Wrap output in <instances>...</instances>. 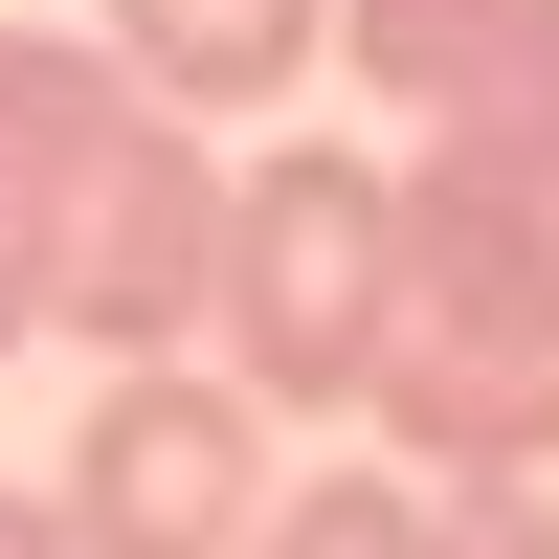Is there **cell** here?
Returning a JSON list of instances; mask_svg holds the SVG:
<instances>
[{"label":"cell","mask_w":559,"mask_h":559,"mask_svg":"<svg viewBox=\"0 0 559 559\" xmlns=\"http://www.w3.org/2000/svg\"><path fill=\"white\" fill-rule=\"evenodd\" d=\"M403 471H537L559 448V134H403Z\"/></svg>","instance_id":"6da1fadb"},{"label":"cell","mask_w":559,"mask_h":559,"mask_svg":"<svg viewBox=\"0 0 559 559\" xmlns=\"http://www.w3.org/2000/svg\"><path fill=\"white\" fill-rule=\"evenodd\" d=\"M224 381L269 426H381L403 381V157H224Z\"/></svg>","instance_id":"7a4b0ae2"},{"label":"cell","mask_w":559,"mask_h":559,"mask_svg":"<svg viewBox=\"0 0 559 559\" xmlns=\"http://www.w3.org/2000/svg\"><path fill=\"white\" fill-rule=\"evenodd\" d=\"M45 492H68L90 559H247L269 537V403L202 381V358H112Z\"/></svg>","instance_id":"3957f363"},{"label":"cell","mask_w":559,"mask_h":559,"mask_svg":"<svg viewBox=\"0 0 559 559\" xmlns=\"http://www.w3.org/2000/svg\"><path fill=\"white\" fill-rule=\"evenodd\" d=\"M336 68L403 134H559V0H336Z\"/></svg>","instance_id":"277c9868"},{"label":"cell","mask_w":559,"mask_h":559,"mask_svg":"<svg viewBox=\"0 0 559 559\" xmlns=\"http://www.w3.org/2000/svg\"><path fill=\"white\" fill-rule=\"evenodd\" d=\"M157 112V90L112 68V45H68V23H0V224L23 247H68V202L112 179V134Z\"/></svg>","instance_id":"5b68a950"},{"label":"cell","mask_w":559,"mask_h":559,"mask_svg":"<svg viewBox=\"0 0 559 559\" xmlns=\"http://www.w3.org/2000/svg\"><path fill=\"white\" fill-rule=\"evenodd\" d=\"M313 45H336V0H112V68L157 90V112H269V90H313Z\"/></svg>","instance_id":"8992f818"},{"label":"cell","mask_w":559,"mask_h":559,"mask_svg":"<svg viewBox=\"0 0 559 559\" xmlns=\"http://www.w3.org/2000/svg\"><path fill=\"white\" fill-rule=\"evenodd\" d=\"M247 559H448V492L426 471H313V492H269Z\"/></svg>","instance_id":"52a82bcc"},{"label":"cell","mask_w":559,"mask_h":559,"mask_svg":"<svg viewBox=\"0 0 559 559\" xmlns=\"http://www.w3.org/2000/svg\"><path fill=\"white\" fill-rule=\"evenodd\" d=\"M448 559H559V492L537 471H471V492H448Z\"/></svg>","instance_id":"ba28073f"},{"label":"cell","mask_w":559,"mask_h":559,"mask_svg":"<svg viewBox=\"0 0 559 559\" xmlns=\"http://www.w3.org/2000/svg\"><path fill=\"white\" fill-rule=\"evenodd\" d=\"M23 336H45V247L0 224V358H23Z\"/></svg>","instance_id":"9c48e42d"},{"label":"cell","mask_w":559,"mask_h":559,"mask_svg":"<svg viewBox=\"0 0 559 559\" xmlns=\"http://www.w3.org/2000/svg\"><path fill=\"white\" fill-rule=\"evenodd\" d=\"M0 559H90V537H68V492H0Z\"/></svg>","instance_id":"30bf717a"}]
</instances>
